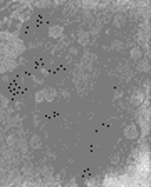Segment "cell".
I'll return each instance as SVG.
<instances>
[{"label": "cell", "mask_w": 151, "mask_h": 187, "mask_svg": "<svg viewBox=\"0 0 151 187\" xmlns=\"http://www.w3.org/2000/svg\"><path fill=\"white\" fill-rule=\"evenodd\" d=\"M139 69H141L143 72H148V70H150V65H148V62H143L141 65H139Z\"/></svg>", "instance_id": "12"}, {"label": "cell", "mask_w": 151, "mask_h": 187, "mask_svg": "<svg viewBox=\"0 0 151 187\" xmlns=\"http://www.w3.org/2000/svg\"><path fill=\"white\" fill-rule=\"evenodd\" d=\"M62 32H64V28H62L61 25H51V27H49V37L57 38V37L62 35Z\"/></svg>", "instance_id": "3"}, {"label": "cell", "mask_w": 151, "mask_h": 187, "mask_svg": "<svg viewBox=\"0 0 151 187\" xmlns=\"http://www.w3.org/2000/svg\"><path fill=\"white\" fill-rule=\"evenodd\" d=\"M0 102H2V105H4V107H7V104H9V100H7L5 97H2V95H0Z\"/></svg>", "instance_id": "14"}, {"label": "cell", "mask_w": 151, "mask_h": 187, "mask_svg": "<svg viewBox=\"0 0 151 187\" xmlns=\"http://www.w3.org/2000/svg\"><path fill=\"white\" fill-rule=\"evenodd\" d=\"M0 25H2V22H0Z\"/></svg>", "instance_id": "18"}, {"label": "cell", "mask_w": 151, "mask_h": 187, "mask_svg": "<svg viewBox=\"0 0 151 187\" xmlns=\"http://www.w3.org/2000/svg\"><path fill=\"white\" fill-rule=\"evenodd\" d=\"M143 100H144V94H143L141 90L133 92V95H131V104L134 105V107H139V105L143 104Z\"/></svg>", "instance_id": "2"}, {"label": "cell", "mask_w": 151, "mask_h": 187, "mask_svg": "<svg viewBox=\"0 0 151 187\" xmlns=\"http://www.w3.org/2000/svg\"><path fill=\"white\" fill-rule=\"evenodd\" d=\"M124 22H126V19H124V15L123 14H116L114 15V19H113V25L116 28H121L124 25Z\"/></svg>", "instance_id": "6"}, {"label": "cell", "mask_w": 151, "mask_h": 187, "mask_svg": "<svg viewBox=\"0 0 151 187\" xmlns=\"http://www.w3.org/2000/svg\"><path fill=\"white\" fill-rule=\"evenodd\" d=\"M15 147H17L20 152H27L29 144H27V140H25V139H19V140H17V144H15Z\"/></svg>", "instance_id": "7"}, {"label": "cell", "mask_w": 151, "mask_h": 187, "mask_svg": "<svg viewBox=\"0 0 151 187\" xmlns=\"http://www.w3.org/2000/svg\"><path fill=\"white\" fill-rule=\"evenodd\" d=\"M5 142H7L9 147H15V144H17V137H15V134H7Z\"/></svg>", "instance_id": "9"}, {"label": "cell", "mask_w": 151, "mask_h": 187, "mask_svg": "<svg viewBox=\"0 0 151 187\" xmlns=\"http://www.w3.org/2000/svg\"><path fill=\"white\" fill-rule=\"evenodd\" d=\"M77 42L81 45H87L89 43V33L86 32V30H79L77 32Z\"/></svg>", "instance_id": "4"}, {"label": "cell", "mask_w": 151, "mask_h": 187, "mask_svg": "<svg viewBox=\"0 0 151 187\" xmlns=\"http://www.w3.org/2000/svg\"><path fill=\"white\" fill-rule=\"evenodd\" d=\"M113 47H114V49H123V43H118V42H116Z\"/></svg>", "instance_id": "15"}, {"label": "cell", "mask_w": 151, "mask_h": 187, "mask_svg": "<svg viewBox=\"0 0 151 187\" xmlns=\"http://www.w3.org/2000/svg\"><path fill=\"white\" fill-rule=\"evenodd\" d=\"M129 57H131V60H141L143 59V50L139 47H133L131 50H129Z\"/></svg>", "instance_id": "5"}, {"label": "cell", "mask_w": 151, "mask_h": 187, "mask_svg": "<svg viewBox=\"0 0 151 187\" xmlns=\"http://www.w3.org/2000/svg\"><path fill=\"white\" fill-rule=\"evenodd\" d=\"M56 97H57L56 90H45V100H47V102H54Z\"/></svg>", "instance_id": "10"}, {"label": "cell", "mask_w": 151, "mask_h": 187, "mask_svg": "<svg viewBox=\"0 0 151 187\" xmlns=\"http://www.w3.org/2000/svg\"><path fill=\"white\" fill-rule=\"evenodd\" d=\"M121 95H123V94H121V92H116V94H114V99H119V97H121Z\"/></svg>", "instance_id": "17"}, {"label": "cell", "mask_w": 151, "mask_h": 187, "mask_svg": "<svg viewBox=\"0 0 151 187\" xmlns=\"http://www.w3.org/2000/svg\"><path fill=\"white\" fill-rule=\"evenodd\" d=\"M29 147H34V149H39L40 147V139H39V136H34L32 139H30V145Z\"/></svg>", "instance_id": "11"}, {"label": "cell", "mask_w": 151, "mask_h": 187, "mask_svg": "<svg viewBox=\"0 0 151 187\" xmlns=\"http://www.w3.org/2000/svg\"><path fill=\"white\" fill-rule=\"evenodd\" d=\"M34 99H35V102H37V104L44 102V100H45V89L37 90V92H35V95H34Z\"/></svg>", "instance_id": "8"}, {"label": "cell", "mask_w": 151, "mask_h": 187, "mask_svg": "<svg viewBox=\"0 0 151 187\" xmlns=\"http://www.w3.org/2000/svg\"><path fill=\"white\" fill-rule=\"evenodd\" d=\"M143 87H144V89H150V82H148V80H146V82H144V84H143Z\"/></svg>", "instance_id": "16"}, {"label": "cell", "mask_w": 151, "mask_h": 187, "mask_svg": "<svg viewBox=\"0 0 151 187\" xmlns=\"http://www.w3.org/2000/svg\"><path fill=\"white\" fill-rule=\"evenodd\" d=\"M124 136H126L129 140L138 139V137H139V129H138L136 124H129V125L124 129Z\"/></svg>", "instance_id": "1"}, {"label": "cell", "mask_w": 151, "mask_h": 187, "mask_svg": "<svg viewBox=\"0 0 151 187\" xmlns=\"http://www.w3.org/2000/svg\"><path fill=\"white\" fill-rule=\"evenodd\" d=\"M69 54H71V55H77V54H79L77 47H69Z\"/></svg>", "instance_id": "13"}]
</instances>
